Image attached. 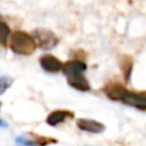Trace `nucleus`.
<instances>
[{"label": "nucleus", "instance_id": "1", "mask_svg": "<svg viewBox=\"0 0 146 146\" xmlns=\"http://www.w3.org/2000/svg\"><path fill=\"white\" fill-rule=\"evenodd\" d=\"M87 65L79 60L67 62L63 65L62 71L67 78V82L75 89L80 91H88L90 89V86L87 81V79L83 75V72L86 71Z\"/></svg>", "mask_w": 146, "mask_h": 146}, {"label": "nucleus", "instance_id": "2", "mask_svg": "<svg viewBox=\"0 0 146 146\" xmlns=\"http://www.w3.org/2000/svg\"><path fill=\"white\" fill-rule=\"evenodd\" d=\"M106 94L112 99H120L129 105H132L139 108H146V94L130 92L119 86L107 89Z\"/></svg>", "mask_w": 146, "mask_h": 146}, {"label": "nucleus", "instance_id": "3", "mask_svg": "<svg viewBox=\"0 0 146 146\" xmlns=\"http://www.w3.org/2000/svg\"><path fill=\"white\" fill-rule=\"evenodd\" d=\"M11 50L18 55H30L35 49V43L31 35L22 31H16L11 35L10 40Z\"/></svg>", "mask_w": 146, "mask_h": 146}, {"label": "nucleus", "instance_id": "4", "mask_svg": "<svg viewBox=\"0 0 146 146\" xmlns=\"http://www.w3.org/2000/svg\"><path fill=\"white\" fill-rule=\"evenodd\" d=\"M31 38L33 39L35 46H38L44 50L51 49L58 43L57 36L52 32L44 30V29H38V30L33 31L31 34Z\"/></svg>", "mask_w": 146, "mask_h": 146}, {"label": "nucleus", "instance_id": "5", "mask_svg": "<svg viewBox=\"0 0 146 146\" xmlns=\"http://www.w3.org/2000/svg\"><path fill=\"white\" fill-rule=\"evenodd\" d=\"M76 124L81 130L92 132V133H100L105 130L104 124H102L97 121H94V120H89V119H80Z\"/></svg>", "mask_w": 146, "mask_h": 146}, {"label": "nucleus", "instance_id": "6", "mask_svg": "<svg viewBox=\"0 0 146 146\" xmlns=\"http://www.w3.org/2000/svg\"><path fill=\"white\" fill-rule=\"evenodd\" d=\"M40 64L43 67V70L48 71V72H58L62 70L63 65L62 63L54 56L50 55H44L40 58Z\"/></svg>", "mask_w": 146, "mask_h": 146}, {"label": "nucleus", "instance_id": "7", "mask_svg": "<svg viewBox=\"0 0 146 146\" xmlns=\"http://www.w3.org/2000/svg\"><path fill=\"white\" fill-rule=\"evenodd\" d=\"M70 116L72 117L73 114L70 113V112H67V111H55V112H52L48 116L47 123L50 124V125H57L58 123L65 121V119L66 117H70Z\"/></svg>", "mask_w": 146, "mask_h": 146}, {"label": "nucleus", "instance_id": "8", "mask_svg": "<svg viewBox=\"0 0 146 146\" xmlns=\"http://www.w3.org/2000/svg\"><path fill=\"white\" fill-rule=\"evenodd\" d=\"M9 33H10V30H9L8 25L5 22L0 21V43L1 44H6Z\"/></svg>", "mask_w": 146, "mask_h": 146}, {"label": "nucleus", "instance_id": "9", "mask_svg": "<svg viewBox=\"0 0 146 146\" xmlns=\"http://www.w3.org/2000/svg\"><path fill=\"white\" fill-rule=\"evenodd\" d=\"M11 84V79L8 76H0V95H2Z\"/></svg>", "mask_w": 146, "mask_h": 146}, {"label": "nucleus", "instance_id": "10", "mask_svg": "<svg viewBox=\"0 0 146 146\" xmlns=\"http://www.w3.org/2000/svg\"><path fill=\"white\" fill-rule=\"evenodd\" d=\"M0 127H7V123H6V122H3V121H1V120H0Z\"/></svg>", "mask_w": 146, "mask_h": 146}]
</instances>
